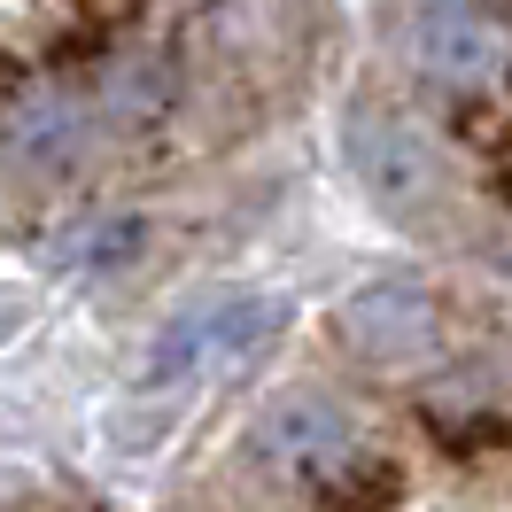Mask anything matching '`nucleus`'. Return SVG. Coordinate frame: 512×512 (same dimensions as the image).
<instances>
[{"instance_id": "8", "label": "nucleus", "mask_w": 512, "mask_h": 512, "mask_svg": "<svg viewBox=\"0 0 512 512\" xmlns=\"http://www.w3.org/2000/svg\"><path fill=\"white\" fill-rule=\"evenodd\" d=\"M319 497L326 505H388V497H404V481L388 474V466H365V458L350 450V458L319 481Z\"/></svg>"}, {"instance_id": "4", "label": "nucleus", "mask_w": 512, "mask_h": 512, "mask_svg": "<svg viewBox=\"0 0 512 512\" xmlns=\"http://www.w3.org/2000/svg\"><path fill=\"white\" fill-rule=\"evenodd\" d=\"M249 450L272 466V474H334L357 450L350 412L319 396V388H280L264 412L249 419Z\"/></svg>"}, {"instance_id": "3", "label": "nucleus", "mask_w": 512, "mask_h": 512, "mask_svg": "<svg viewBox=\"0 0 512 512\" xmlns=\"http://www.w3.org/2000/svg\"><path fill=\"white\" fill-rule=\"evenodd\" d=\"M412 63L450 86V94H481L497 63H505V24L489 0H419L412 16Z\"/></svg>"}, {"instance_id": "7", "label": "nucleus", "mask_w": 512, "mask_h": 512, "mask_svg": "<svg viewBox=\"0 0 512 512\" xmlns=\"http://www.w3.org/2000/svg\"><path fill=\"white\" fill-rule=\"evenodd\" d=\"M140 241H148V225L132 218V210H117V218L70 233V241H63V264H70V272H117V264L140 256Z\"/></svg>"}, {"instance_id": "5", "label": "nucleus", "mask_w": 512, "mask_h": 512, "mask_svg": "<svg viewBox=\"0 0 512 512\" xmlns=\"http://www.w3.org/2000/svg\"><path fill=\"white\" fill-rule=\"evenodd\" d=\"M342 148H350L357 187L373 194L388 218H419V210L435 202V187H443V171H435V148H427L412 125H396V117H373V109H357L350 132H342Z\"/></svg>"}, {"instance_id": "1", "label": "nucleus", "mask_w": 512, "mask_h": 512, "mask_svg": "<svg viewBox=\"0 0 512 512\" xmlns=\"http://www.w3.org/2000/svg\"><path fill=\"white\" fill-rule=\"evenodd\" d=\"M295 303L288 295H264V288H233V295H202L187 303L179 319L156 334V350L140 365L148 388H210V381H233L249 373L256 357L288 334Z\"/></svg>"}, {"instance_id": "2", "label": "nucleus", "mask_w": 512, "mask_h": 512, "mask_svg": "<svg viewBox=\"0 0 512 512\" xmlns=\"http://www.w3.org/2000/svg\"><path fill=\"white\" fill-rule=\"evenodd\" d=\"M342 342H350L365 365H419V357H435V342H443V303H435L427 280L381 272V280L350 288V303H342Z\"/></svg>"}, {"instance_id": "6", "label": "nucleus", "mask_w": 512, "mask_h": 512, "mask_svg": "<svg viewBox=\"0 0 512 512\" xmlns=\"http://www.w3.org/2000/svg\"><path fill=\"white\" fill-rule=\"evenodd\" d=\"M78 132H86V109L70 94H32L8 117V148L16 156H63V148H78Z\"/></svg>"}]
</instances>
